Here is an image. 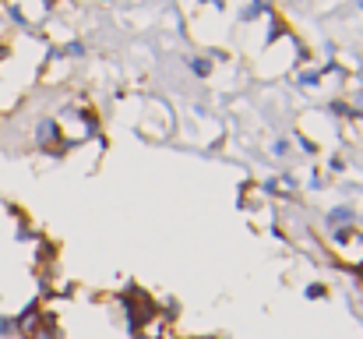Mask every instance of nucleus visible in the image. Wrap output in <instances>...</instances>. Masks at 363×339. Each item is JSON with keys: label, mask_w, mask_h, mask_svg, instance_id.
I'll list each match as a JSON object with an SVG mask.
<instances>
[{"label": "nucleus", "mask_w": 363, "mask_h": 339, "mask_svg": "<svg viewBox=\"0 0 363 339\" xmlns=\"http://www.w3.org/2000/svg\"><path fill=\"white\" fill-rule=\"evenodd\" d=\"M332 290H328V283H311L307 286V301H325Z\"/></svg>", "instance_id": "obj_2"}, {"label": "nucleus", "mask_w": 363, "mask_h": 339, "mask_svg": "<svg viewBox=\"0 0 363 339\" xmlns=\"http://www.w3.org/2000/svg\"><path fill=\"white\" fill-rule=\"evenodd\" d=\"M0 339H18V322H14V315H0Z\"/></svg>", "instance_id": "obj_1"}]
</instances>
